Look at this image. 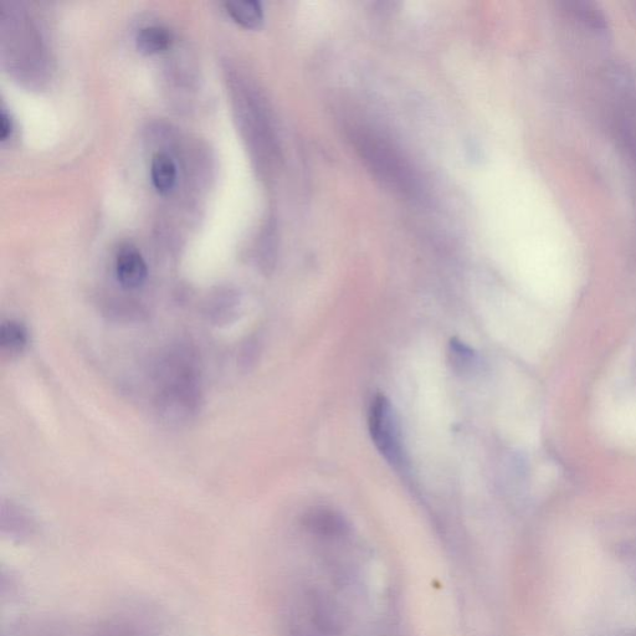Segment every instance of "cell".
I'll use <instances>...</instances> for the list:
<instances>
[{
	"instance_id": "obj_1",
	"label": "cell",
	"mask_w": 636,
	"mask_h": 636,
	"mask_svg": "<svg viewBox=\"0 0 636 636\" xmlns=\"http://www.w3.org/2000/svg\"><path fill=\"white\" fill-rule=\"evenodd\" d=\"M200 391L196 372L182 361L169 363L158 393V413L169 423H182L197 413Z\"/></svg>"
},
{
	"instance_id": "obj_2",
	"label": "cell",
	"mask_w": 636,
	"mask_h": 636,
	"mask_svg": "<svg viewBox=\"0 0 636 636\" xmlns=\"http://www.w3.org/2000/svg\"><path fill=\"white\" fill-rule=\"evenodd\" d=\"M368 429L379 454L393 468L405 465V451L396 412L383 394L374 397L368 412Z\"/></svg>"
},
{
	"instance_id": "obj_3",
	"label": "cell",
	"mask_w": 636,
	"mask_h": 636,
	"mask_svg": "<svg viewBox=\"0 0 636 636\" xmlns=\"http://www.w3.org/2000/svg\"><path fill=\"white\" fill-rule=\"evenodd\" d=\"M116 274L126 289H138L147 279V265L140 251L131 245L123 246L117 255Z\"/></svg>"
},
{
	"instance_id": "obj_4",
	"label": "cell",
	"mask_w": 636,
	"mask_h": 636,
	"mask_svg": "<svg viewBox=\"0 0 636 636\" xmlns=\"http://www.w3.org/2000/svg\"><path fill=\"white\" fill-rule=\"evenodd\" d=\"M306 525L320 535L336 536L346 531V521L337 512L318 509L306 516Z\"/></svg>"
},
{
	"instance_id": "obj_5",
	"label": "cell",
	"mask_w": 636,
	"mask_h": 636,
	"mask_svg": "<svg viewBox=\"0 0 636 636\" xmlns=\"http://www.w3.org/2000/svg\"><path fill=\"white\" fill-rule=\"evenodd\" d=\"M152 181L157 191L166 194L172 191L177 179V168L167 153L158 152L152 158Z\"/></svg>"
},
{
	"instance_id": "obj_6",
	"label": "cell",
	"mask_w": 636,
	"mask_h": 636,
	"mask_svg": "<svg viewBox=\"0 0 636 636\" xmlns=\"http://www.w3.org/2000/svg\"><path fill=\"white\" fill-rule=\"evenodd\" d=\"M29 335L22 322L9 320L0 327V346L8 355H20L27 348Z\"/></svg>"
},
{
	"instance_id": "obj_7",
	"label": "cell",
	"mask_w": 636,
	"mask_h": 636,
	"mask_svg": "<svg viewBox=\"0 0 636 636\" xmlns=\"http://www.w3.org/2000/svg\"><path fill=\"white\" fill-rule=\"evenodd\" d=\"M235 22L245 28H258L264 20L263 8L255 0H232L225 4Z\"/></svg>"
},
{
	"instance_id": "obj_8",
	"label": "cell",
	"mask_w": 636,
	"mask_h": 636,
	"mask_svg": "<svg viewBox=\"0 0 636 636\" xmlns=\"http://www.w3.org/2000/svg\"><path fill=\"white\" fill-rule=\"evenodd\" d=\"M172 43V34L168 29L152 25L141 29L138 33L136 44L137 49L145 55H153L166 50Z\"/></svg>"
},
{
	"instance_id": "obj_9",
	"label": "cell",
	"mask_w": 636,
	"mask_h": 636,
	"mask_svg": "<svg viewBox=\"0 0 636 636\" xmlns=\"http://www.w3.org/2000/svg\"><path fill=\"white\" fill-rule=\"evenodd\" d=\"M448 357L451 369L458 374L474 371L477 364L476 352L459 338L450 341Z\"/></svg>"
},
{
	"instance_id": "obj_10",
	"label": "cell",
	"mask_w": 636,
	"mask_h": 636,
	"mask_svg": "<svg viewBox=\"0 0 636 636\" xmlns=\"http://www.w3.org/2000/svg\"><path fill=\"white\" fill-rule=\"evenodd\" d=\"M12 128V120H10L7 112L2 111V115H0V138H2L3 141L7 140L10 132H12Z\"/></svg>"
}]
</instances>
